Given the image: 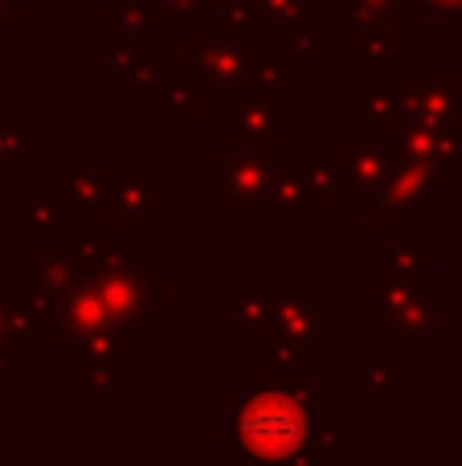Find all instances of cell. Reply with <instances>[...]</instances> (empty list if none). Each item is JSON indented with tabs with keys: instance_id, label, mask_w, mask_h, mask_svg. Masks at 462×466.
Instances as JSON below:
<instances>
[{
	"instance_id": "1",
	"label": "cell",
	"mask_w": 462,
	"mask_h": 466,
	"mask_svg": "<svg viewBox=\"0 0 462 466\" xmlns=\"http://www.w3.org/2000/svg\"><path fill=\"white\" fill-rule=\"evenodd\" d=\"M229 442L254 462L311 459V446L319 442L311 426V393H299V385H270L246 397L229 413Z\"/></svg>"
},
{
	"instance_id": "2",
	"label": "cell",
	"mask_w": 462,
	"mask_h": 466,
	"mask_svg": "<svg viewBox=\"0 0 462 466\" xmlns=\"http://www.w3.org/2000/svg\"><path fill=\"white\" fill-rule=\"evenodd\" d=\"M332 168H336V197H360V193L368 197L397 168V139L389 144L373 127H365L360 136H340Z\"/></svg>"
},
{
	"instance_id": "3",
	"label": "cell",
	"mask_w": 462,
	"mask_h": 466,
	"mask_svg": "<svg viewBox=\"0 0 462 466\" xmlns=\"http://www.w3.org/2000/svg\"><path fill=\"white\" fill-rule=\"evenodd\" d=\"M278 160L258 147H229L209 156V201L213 205H258L275 177Z\"/></svg>"
},
{
	"instance_id": "4",
	"label": "cell",
	"mask_w": 462,
	"mask_h": 466,
	"mask_svg": "<svg viewBox=\"0 0 462 466\" xmlns=\"http://www.w3.org/2000/svg\"><path fill=\"white\" fill-rule=\"evenodd\" d=\"M266 319H275V336L295 339L303 348H332V311L311 287H270Z\"/></svg>"
},
{
	"instance_id": "5",
	"label": "cell",
	"mask_w": 462,
	"mask_h": 466,
	"mask_svg": "<svg viewBox=\"0 0 462 466\" xmlns=\"http://www.w3.org/2000/svg\"><path fill=\"white\" fill-rule=\"evenodd\" d=\"M188 62H193L196 82L217 90V95L246 86V82H250V70H254L242 33H234V29L221 33V25H213L209 37L188 41Z\"/></svg>"
},
{
	"instance_id": "6",
	"label": "cell",
	"mask_w": 462,
	"mask_h": 466,
	"mask_svg": "<svg viewBox=\"0 0 462 466\" xmlns=\"http://www.w3.org/2000/svg\"><path fill=\"white\" fill-rule=\"evenodd\" d=\"M291 127L286 115H278L275 98L262 90H226V144L229 147H266L278 131Z\"/></svg>"
},
{
	"instance_id": "7",
	"label": "cell",
	"mask_w": 462,
	"mask_h": 466,
	"mask_svg": "<svg viewBox=\"0 0 462 466\" xmlns=\"http://www.w3.org/2000/svg\"><path fill=\"white\" fill-rule=\"evenodd\" d=\"M438 168L430 164H409V168H393L381 185V197H377V221H389V218H426V205H434L442 197L438 188Z\"/></svg>"
},
{
	"instance_id": "8",
	"label": "cell",
	"mask_w": 462,
	"mask_h": 466,
	"mask_svg": "<svg viewBox=\"0 0 462 466\" xmlns=\"http://www.w3.org/2000/svg\"><path fill=\"white\" fill-rule=\"evenodd\" d=\"M54 193L82 238H103V218L111 213V201H106V180L98 172H62Z\"/></svg>"
},
{
	"instance_id": "9",
	"label": "cell",
	"mask_w": 462,
	"mask_h": 466,
	"mask_svg": "<svg viewBox=\"0 0 462 466\" xmlns=\"http://www.w3.org/2000/svg\"><path fill=\"white\" fill-rule=\"evenodd\" d=\"M106 201H111V218L131 221H160L164 213V185L160 172H119V177L106 180Z\"/></svg>"
},
{
	"instance_id": "10",
	"label": "cell",
	"mask_w": 462,
	"mask_h": 466,
	"mask_svg": "<svg viewBox=\"0 0 462 466\" xmlns=\"http://www.w3.org/2000/svg\"><path fill=\"white\" fill-rule=\"evenodd\" d=\"M262 372L270 385H311V348L283 336L262 339Z\"/></svg>"
},
{
	"instance_id": "11",
	"label": "cell",
	"mask_w": 462,
	"mask_h": 466,
	"mask_svg": "<svg viewBox=\"0 0 462 466\" xmlns=\"http://www.w3.org/2000/svg\"><path fill=\"white\" fill-rule=\"evenodd\" d=\"M62 218V201L54 188H21L13 209V226L25 241H45Z\"/></svg>"
},
{
	"instance_id": "12",
	"label": "cell",
	"mask_w": 462,
	"mask_h": 466,
	"mask_svg": "<svg viewBox=\"0 0 462 466\" xmlns=\"http://www.w3.org/2000/svg\"><path fill=\"white\" fill-rule=\"evenodd\" d=\"M401 13H406V0H340V16L360 21V29H385Z\"/></svg>"
},
{
	"instance_id": "13",
	"label": "cell",
	"mask_w": 462,
	"mask_h": 466,
	"mask_svg": "<svg viewBox=\"0 0 462 466\" xmlns=\"http://www.w3.org/2000/svg\"><path fill=\"white\" fill-rule=\"evenodd\" d=\"M33 160V136L16 127L13 115H0V164H29Z\"/></svg>"
},
{
	"instance_id": "14",
	"label": "cell",
	"mask_w": 462,
	"mask_h": 466,
	"mask_svg": "<svg viewBox=\"0 0 462 466\" xmlns=\"http://www.w3.org/2000/svg\"><path fill=\"white\" fill-rule=\"evenodd\" d=\"M258 21H270V25H295L303 13H307V0H246Z\"/></svg>"
},
{
	"instance_id": "15",
	"label": "cell",
	"mask_w": 462,
	"mask_h": 466,
	"mask_svg": "<svg viewBox=\"0 0 462 466\" xmlns=\"http://www.w3.org/2000/svg\"><path fill=\"white\" fill-rule=\"evenodd\" d=\"M357 389H406L401 372H385L377 360H357Z\"/></svg>"
},
{
	"instance_id": "16",
	"label": "cell",
	"mask_w": 462,
	"mask_h": 466,
	"mask_svg": "<svg viewBox=\"0 0 462 466\" xmlns=\"http://www.w3.org/2000/svg\"><path fill=\"white\" fill-rule=\"evenodd\" d=\"M164 98H168V111H201V103H205V90H201V82H196V90L188 86V82H180V86H164Z\"/></svg>"
},
{
	"instance_id": "17",
	"label": "cell",
	"mask_w": 462,
	"mask_h": 466,
	"mask_svg": "<svg viewBox=\"0 0 462 466\" xmlns=\"http://www.w3.org/2000/svg\"><path fill=\"white\" fill-rule=\"evenodd\" d=\"M160 70H164V62H156V57H152V62H147V66H131V74H136V78H131V86H136V90H156V86H160Z\"/></svg>"
},
{
	"instance_id": "18",
	"label": "cell",
	"mask_w": 462,
	"mask_h": 466,
	"mask_svg": "<svg viewBox=\"0 0 462 466\" xmlns=\"http://www.w3.org/2000/svg\"><path fill=\"white\" fill-rule=\"evenodd\" d=\"M156 5H160V13L180 16V13H201V5H209V0H156Z\"/></svg>"
},
{
	"instance_id": "19",
	"label": "cell",
	"mask_w": 462,
	"mask_h": 466,
	"mask_svg": "<svg viewBox=\"0 0 462 466\" xmlns=\"http://www.w3.org/2000/svg\"><path fill=\"white\" fill-rule=\"evenodd\" d=\"M13 62H16V54H13V29H0V74L13 70Z\"/></svg>"
},
{
	"instance_id": "20",
	"label": "cell",
	"mask_w": 462,
	"mask_h": 466,
	"mask_svg": "<svg viewBox=\"0 0 462 466\" xmlns=\"http://www.w3.org/2000/svg\"><path fill=\"white\" fill-rule=\"evenodd\" d=\"M136 57H144V37H136ZM111 66H115V74H127V49L123 46L111 49Z\"/></svg>"
},
{
	"instance_id": "21",
	"label": "cell",
	"mask_w": 462,
	"mask_h": 466,
	"mask_svg": "<svg viewBox=\"0 0 462 466\" xmlns=\"http://www.w3.org/2000/svg\"><path fill=\"white\" fill-rule=\"evenodd\" d=\"M426 8H430L434 16H455V13H462V0H422Z\"/></svg>"
},
{
	"instance_id": "22",
	"label": "cell",
	"mask_w": 462,
	"mask_h": 466,
	"mask_svg": "<svg viewBox=\"0 0 462 466\" xmlns=\"http://www.w3.org/2000/svg\"><path fill=\"white\" fill-rule=\"evenodd\" d=\"M0 218H5V213H0Z\"/></svg>"
}]
</instances>
